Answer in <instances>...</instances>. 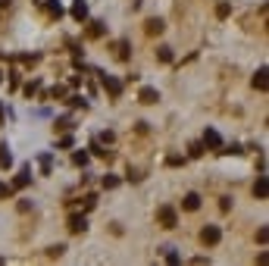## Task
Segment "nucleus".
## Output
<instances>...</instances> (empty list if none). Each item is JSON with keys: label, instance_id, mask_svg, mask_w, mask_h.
Returning a JSON list of instances; mask_svg holds the SVG:
<instances>
[{"label": "nucleus", "instance_id": "nucleus-22", "mask_svg": "<svg viewBox=\"0 0 269 266\" xmlns=\"http://www.w3.org/2000/svg\"><path fill=\"white\" fill-rule=\"evenodd\" d=\"M188 154H191V157H201V154H204V144H201V141H194V144L188 147Z\"/></svg>", "mask_w": 269, "mask_h": 266}, {"label": "nucleus", "instance_id": "nucleus-30", "mask_svg": "<svg viewBox=\"0 0 269 266\" xmlns=\"http://www.w3.org/2000/svg\"><path fill=\"white\" fill-rule=\"evenodd\" d=\"M166 163H169V166H182L185 160H182V157H166Z\"/></svg>", "mask_w": 269, "mask_h": 266}, {"label": "nucleus", "instance_id": "nucleus-26", "mask_svg": "<svg viewBox=\"0 0 269 266\" xmlns=\"http://www.w3.org/2000/svg\"><path fill=\"white\" fill-rule=\"evenodd\" d=\"M38 88H41V82H28V85H25V94L31 97V94H34V91H38Z\"/></svg>", "mask_w": 269, "mask_h": 266}, {"label": "nucleus", "instance_id": "nucleus-2", "mask_svg": "<svg viewBox=\"0 0 269 266\" xmlns=\"http://www.w3.org/2000/svg\"><path fill=\"white\" fill-rule=\"evenodd\" d=\"M219 238H222L219 226H204V229H201V241H204V245L213 248V245H219Z\"/></svg>", "mask_w": 269, "mask_h": 266}, {"label": "nucleus", "instance_id": "nucleus-3", "mask_svg": "<svg viewBox=\"0 0 269 266\" xmlns=\"http://www.w3.org/2000/svg\"><path fill=\"white\" fill-rule=\"evenodd\" d=\"M100 85H103V91H107L110 97H119V94H122V85L116 82L113 75H100Z\"/></svg>", "mask_w": 269, "mask_h": 266}, {"label": "nucleus", "instance_id": "nucleus-17", "mask_svg": "<svg viewBox=\"0 0 269 266\" xmlns=\"http://www.w3.org/2000/svg\"><path fill=\"white\" fill-rule=\"evenodd\" d=\"M0 166H13V157H9V150H6V144L0 147Z\"/></svg>", "mask_w": 269, "mask_h": 266}, {"label": "nucleus", "instance_id": "nucleus-23", "mask_svg": "<svg viewBox=\"0 0 269 266\" xmlns=\"http://www.w3.org/2000/svg\"><path fill=\"white\" fill-rule=\"evenodd\" d=\"M257 241H260V245H266V241H269V229H266V226L257 232Z\"/></svg>", "mask_w": 269, "mask_h": 266}, {"label": "nucleus", "instance_id": "nucleus-36", "mask_svg": "<svg viewBox=\"0 0 269 266\" xmlns=\"http://www.w3.org/2000/svg\"><path fill=\"white\" fill-rule=\"evenodd\" d=\"M0 113H3V110H0Z\"/></svg>", "mask_w": 269, "mask_h": 266}, {"label": "nucleus", "instance_id": "nucleus-16", "mask_svg": "<svg viewBox=\"0 0 269 266\" xmlns=\"http://www.w3.org/2000/svg\"><path fill=\"white\" fill-rule=\"evenodd\" d=\"M47 13H50V16H56V19H60V16H63V6L56 3V0H47Z\"/></svg>", "mask_w": 269, "mask_h": 266}, {"label": "nucleus", "instance_id": "nucleus-14", "mask_svg": "<svg viewBox=\"0 0 269 266\" xmlns=\"http://www.w3.org/2000/svg\"><path fill=\"white\" fill-rule=\"evenodd\" d=\"M103 188H107V191H113V188H119V176H103Z\"/></svg>", "mask_w": 269, "mask_h": 266}, {"label": "nucleus", "instance_id": "nucleus-11", "mask_svg": "<svg viewBox=\"0 0 269 266\" xmlns=\"http://www.w3.org/2000/svg\"><path fill=\"white\" fill-rule=\"evenodd\" d=\"M254 194H257L260 201L269 194V182H266V176H260V179H257V185H254Z\"/></svg>", "mask_w": 269, "mask_h": 266}, {"label": "nucleus", "instance_id": "nucleus-13", "mask_svg": "<svg viewBox=\"0 0 269 266\" xmlns=\"http://www.w3.org/2000/svg\"><path fill=\"white\" fill-rule=\"evenodd\" d=\"M103 34V22H91L88 25V38H100Z\"/></svg>", "mask_w": 269, "mask_h": 266}, {"label": "nucleus", "instance_id": "nucleus-6", "mask_svg": "<svg viewBox=\"0 0 269 266\" xmlns=\"http://www.w3.org/2000/svg\"><path fill=\"white\" fill-rule=\"evenodd\" d=\"M266 75H269L266 66L257 69V75H254V88H257V91H266V88H269V78H266Z\"/></svg>", "mask_w": 269, "mask_h": 266}, {"label": "nucleus", "instance_id": "nucleus-35", "mask_svg": "<svg viewBox=\"0 0 269 266\" xmlns=\"http://www.w3.org/2000/svg\"><path fill=\"white\" fill-rule=\"evenodd\" d=\"M0 263H3V257H0Z\"/></svg>", "mask_w": 269, "mask_h": 266}, {"label": "nucleus", "instance_id": "nucleus-21", "mask_svg": "<svg viewBox=\"0 0 269 266\" xmlns=\"http://www.w3.org/2000/svg\"><path fill=\"white\" fill-rule=\"evenodd\" d=\"M229 13H232V6H229V3H219V6H216V16H219V19H226Z\"/></svg>", "mask_w": 269, "mask_h": 266}, {"label": "nucleus", "instance_id": "nucleus-4", "mask_svg": "<svg viewBox=\"0 0 269 266\" xmlns=\"http://www.w3.org/2000/svg\"><path fill=\"white\" fill-rule=\"evenodd\" d=\"M201 144H204V147H213V150H219V147H222V138H219V132H216V129H207Z\"/></svg>", "mask_w": 269, "mask_h": 266}, {"label": "nucleus", "instance_id": "nucleus-33", "mask_svg": "<svg viewBox=\"0 0 269 266\" xmlns=\"http://www.w3.org/2000/svg\"><path fill=\"white\" fill-rule=\"evenodd\" d=\"M3 6H9V0H0V9H3Z\"/></svg>", "mask_w": 269, "mask_h": 266}, {"label": "nucleus", "instance_id": "nucleus-27", "mask_svg": "<svg viewBox=\"0 0 269 266\" xmlns=\"http://www.w3.org/2000/svg\"><path fill=\"white\" fill-rule=\"evenodd\" d=\"M66 94V88L63 85H56V88H50V97H63Z\"/></svg>", "mask_w": 269, "mask_h": 266}, {"label": "nucleus", "instance_id": "nucleus-9", "mask_svg": "<svg viewBox=\"0 0 269 266\" xmlns=\"http://www.w3.org/2000/svg\"><path fill=\"white\" fill-rule=\"evenodd\" d=\"M138 100H141V103H157V100H160V94H157V88H141Z\"/></svg>", "mask_w": 269, "mask_h": 266}, {"label": "nucleus", "instance_id": "nucleus-28", "mask_svg": "<svg viewBox=\"0 0 269 266\" xmlns=\"http://www.w3.org/2000/svg\"><path fill=\"white\" fill-rule=\"evenodd\" d=\"M219 210H222V213H229V210H232V201H229V198H222V201H219Z\"/></svg>", "mask_w": 269, "mask_h": 266}, {"label": "nucleus", "instance_id": "nucleus-12", "mask_svg": "<svg viewBox=\"0 0 269 266\" xmlns=\"http://www.w3.org/2000/svg\"><path fill=\"white\" fill-rule=\"evenodd\" d=\"M163 28H166V25H163V19H147V22H144V31H147V34H160Z\"/></svg>", "mask_w": 269, "mask_h": 266}, {"label": "nucleus", "instance_id": "nucleus-25", "mask_svg": "<svg viewBox=\"0 0 269 266\" xmlns=\"http://www.w3.org/2000/svg\"><path fill=\"white\" fill-rule=\"evenodd\" d=\"M63 251H66V245H53V248H50L47 254H50V257H60V254H63Z\"/></svg>", "mask_w": 269, "mask_h": 266}, {"label": "nucleus", "instance_id": "nucleus-20", "mask_svg": "<svg viewBox=\"0 0 269 266\" xmlns=\"http://www.w3.org/2000/svg\"><path fill=\"white\" fill-rule=\"evenodd\" d=\"M9 194H13V185H6V182H0V201H6Z\"/></svg>", "mask_w": 269, "mask_h": 266}, {"label": "nucleus", "instance_id": "nucleus-19", "mask_svg": "<svg viewBox=\"0 0 269 266\" xmlns=\"http://www.w3.org/2000/svg\"><path fill=\"white\" fill-rule=\"evenodd\" d=\"M116 56H119V60H128V44H125V41L116 44Z\"/></svg>", "mask_w": 269, "mask_h": 266}, {"label": "nucleus", "instance_id": "nucleus-18", "mask_svg": "<svg viewBox=\"0 0 269 266\" xmlns=\"http://www.w3.org/2000/svg\"><path fill=\"white\" fill-rule=\"evenodd\" d=\"M157 56H160V63H172V47H160Z\"/></svg>", "mask_w": 269, "mask_h": 266}, {"label": "nucleus", "instance_id": "nucleus-29", "mask_svg": "<svg viewBox=\"0 0 269 266\" xmlns=\"http://www.w3.org/2000/svg\"><path fill=\"white\" fill-rule=\"evenodd\" d=\"M113 138H116L113 132H100V141H103V144H113Z\"/></svg>", "mask_w": 269, "mask_h": 266}, {"label": "nucleus", "instance_id": "nucleus-15", "mask_svg": "<svg viewBox=\"0 0 269 266\" xmlns=\"http://www.w3.org/2000/svg\"><path fill=\"white\" fill-rule=\"evenodd\" d=\"M72 163H75V166H88V154H85V150H75V154H72Z\"/></svg>", "mask_w": 269, "mask_h": 266}, {"label": "nucleus", "instance_id": "nucleus-24", "mask_svg": "<svg viewBox=\"0 0 269 266\" xmlns=\"http://www.w3.org/2000/svg\"><path fill=\"white\" fill-rule=\"evenodd\" d=\"M219 154H241L238 144H229V147H219Z\"/></svg>", "mask_w": 269, "mask_h": 266}, {"label": "nucleus", "instance_id": "nucleus-31", "mask_svg": "<svg viewBox=\"0 0 269 266\" xmlns=\"http://www.w3.org/2000/svg\"><path fill=\"white\" fill-rule=\"evenodd\" d=\"M91 150H94V154H97V157H110V154H107V150H103L100 144H91Z\"/></svg>", "mask_w": 269, "mask_h": 266}, {"label": "nucleus", "instance_id": "nucleus-1", "mask_svg": "<svg viewBox=\"0 0 269 266\" xmlns=\"http://www.w3.org/2000/svg\"><path fill=\"white\" fill-rule=\"evenodd\" d=\"M157 219H160L163 229H175V223H179V216H175V207H160Z\"/></svg>", "mask_w": 269, "mask_h": 266}, {"label": "nucleus", "instance_id": "nucleus-34", "mask_svg": "<svg viewBox=\"0 0 269 266\" xmlns=\"http://www.w3.org/2000/svg\"><path fill=\"white\" fill-rule=\"evenodd\" d=\"M0 82H3V72H0Z\"/></svg>", "mask_w": 269, "mask_h": 266}, {"label": "nucleus", "instance_id": "nucleus-32", "mask_svg": "<svg viewBox=\"0 0 269 266\" xmlns=\"http://www.w3.org/2000/svg\"><path fill=\"white\" fill-rule=\"evenodd\" d=\"M94 204H97V198H94V194H88V198H85V210H91Z\"/></svg>", "mask_w": 269, "mask_h": 266}, {"label": "nucleus", "instance_id": "nucleus-8", "mask_svg": "<svg viewBox=\"0 0 269 266\" xmlns=\"http://www.w3.org/2000/svg\"><path fill=\"white\" fill-rule=\"evenodd\" d=\"M72 19H78V22L88 19V3H85V0H75V3H72Z\"/></svg>", "mask_w": 269, "mask_h": 266}, {"label": "nucleus", "instance_id": "nucleus-5", "mask_svg": "<svg viewBox=\"0 0 269 266\" xmlns=\"http://www.w3.org/2000/svg\"><path fill=\"white\" fill-rule=\"evenodd\" d=\"M85 229H88V219H85V213H81V216H69V232H72V235L85 232Z\"/></svg>", "mask_w": 269, "mask_h": 266}, {"label": "nucleus", "instance_id": "nucleus-10", "mask_svg": "<svg viewBox=\"0 0 269 266\" xmlns=\"http://www.w3.org/2000/svg\"><path fill=\"white\" fill-rule=\"evenodd\" d=\"M28 182H31V172H28V169H22V172H19V176L13 179V191H19V188H25V185H28Z\"/></svg>", "mask_w": 269, "mask_h": 266}, {"label": "nucleus", "instance_id": "nucleus-7", "mask_svg": "<svg viewBox=\"0 0 269 266\" xmlns=\"http://www.w3.org/2000/svg\"><path fill=\"white\" fill-rule=\"evenodd\" d=\"M182 207H185V210H188V213H194V210H201V194H185V201H182Z\"/></svg>", "mask_w": 269, "mask_h": 266}]
</instances>
